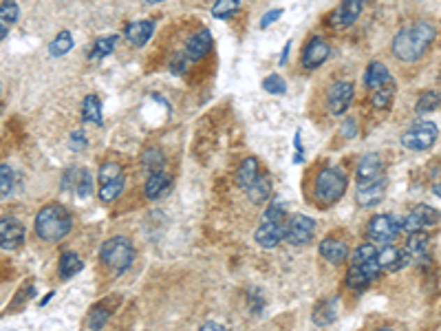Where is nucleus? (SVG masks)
I'll list each match as a JSON object with an SVG mask.
<instances>
[{"label":"nucleus","mask_w":441,"mask_h":331,"mask_svg":"<svg viewBox=\"0 0 441 331\" xmlns=\"http://www.w3.org/2000/svg\"><path fill=\"white\" fill-rule=\"evenodd\" d=\"M433 40H435V27L431 22L408 24L393 38V53L402 62H415L431 49Z\"/></svg>","instance_id":"f257e3e1"},{"label":"nucleus","mask_w":441,"mask_h":331,"mask_svg":"<svg viewBox=\"0 0 441 331\" xmlns=\"http://www.w3.org/2000/svg\"><path fill=\"white\" fill-rule=\"evenodd\" d=\"M33 228H36V234L43 241L58 243V241H62L66 237L68 232H71L73 216H71V212L64 208V205L51 203V205H45V208L36 214Z\"/></svg>","instance_id":"f03ea898"},{"label":"nucleus","mask_w":441,"mask_h":331,"mask_svg":"<svg viewBox=\"0 0 441 331\" xmlns=\"http://www.w3.org/2000/svg\"><path fill=\"white\" fill-rule=\"evenodd\" d=\"M287 208L283 199H274L269 203V208L263 214V221L254 234V239L260 247L265 250H274L285 237H287Z\"/></svg>","instance_id":"7ed1b4c3"},{"label":"nucleus","mask_w":441,"mask_h":331,"mask_svg":"<svg viewBox=\"0 0 441 331\" xmlns=\"http://www.w3.org/2000/svg\"><path fill=\"white\" fill-rule=\"evenodd\" d=\"M344 192H347V175H344L340 168H336V166L322 168L320 175L315 177L313 197L322 205H334L336 201H340L344 197Z\"/></svg>","instance_id":"20e7f679"},{"label":"nucleus","mask_w":441,"mask_h":331,"mask_svg":"<svg viewBox=\"0 0 441 331\" xmlns=\"http://www.w3.org/2000/svg\"><path fill=\"white\" fill-rule=\"evenodd\" d=\"M100 258L108 270H113L115 274H124L135 260V247L126 237H113L102 243Z\"/></svg>","instance_id":"39448f33"},{"label":"nucleus","mask_w":441,"mask_h":331,"mask_svg":"<svg viewBox=\"0 0 441 331\" xmlns=\"http://www.w3.org/2000/svg\"><path fill=\"white\" fill-rule=\"evenodd\" d=\"M437 137H439V128L433 122H417L402 135V144L404 148L412 150V153H421V150L433 148Z\"/></svg>","instance_id":"423d86ee"},{"label":"nucleus","mask_w":441,"mask_h":331,"mask_svg":"<svg viewBox=\"0 0 441 331\" xmlns=\"http://www.w3.org/2000/svg\"><path fill=\"white\" fill-rule=\"evenodd\" d=\"M402 221L395 219L393 214H378L368 221V228H366V234L368 239L373 243H380V245H391L397 234L402 232Z\"/></svg>","instance_id":"0eeeda50"},{"label":"nucleus","mask_w":441,"mask_h":331,"mask_svg":"<svg viewBox=\"0 0 441 331\" xmlns=\"http://www.w3.org/2000/svg\"><path fill=\"white\" fill-rule=\"evenodd\" d=\"M439 219H441L439 210H435V208H431V205L421 203V205H415V208H412V210L402 219V228H404V232H408V234L426 232V230L435 228V226L439 223Z\"/></svg>","instance_id":"6e6552de"},{"label":"nucleus","mask_w":441,"mask_h":331,"mask_svg":"<svg viewBox=\"0 0 441 331\" xmlns=\"http://www.w3.org/2000/svg\"><path fill=\"white\" fill-rule=\"evenodd\" d=\"M353 84L351 82H336L334 87L329 89L327 93V104H329V110H331V115H344L349 110L351 102H353Z\"/></svg>","instance_id":"1a4fd4ad"},{"label":"nucleus","mask_w":441,"mask_h":331,"mask_svg":"<svg viewBox=\"0 0 441 331\" xmlns=\"http://www.w3.org/2000/svg\"><path fill=\"white\" fill-rule=\"evenodd\" d=\"M315 221L305 214H294L287 223V241L292 245H305L313 239Z\"/></svg>","instance_id":"9d476101"},{"label":"nucleus","mask_w":441,"mask_h":331,"mask_svg":"<svg viewBox=\"0 0 441 331\" xmlns=\"http://www.w3.org/2000/svg\"><path fill=\"white\" fill-rule=\"evenodd\" d=\"M22 241H24V228L20 221L13 216L0 219V247H3V252L18 250Z\"/></svg>","instance_id":"9b49d317"},{"label":"nucleus","mask_w":441,"mask_h":331,"mask_svg":"<svg viewBox=\"0 0 441 331\" xmlns=\"http://www.w3.org/2000/svg\"><path fill=\"white\" fill-rule=\"evenodd\" d=\"M382 172H384V161L380 155L375 153H368L360 159V163H357V170H355V179H357V188H364L368 184L378 182V179H382Z\"/></svg>","instance_id":"f8f14e48"},{"label":"nucleus","mask_w":441,"mask_h":331,"mask_svg":"<svg viewBox=\"0 0 441 331\" xmlns=\"http://www.w3.org/2000/svg\"><path fill=\"white\" fill-rule=\"evenodd\" d=\"M410 254L404 247H397V245H382V250L378 252V263L382 267V272H399L404 270L410 263Z\"/></svg>","instance_id":"ddd939ff"},{"label":"nucleus","mask_w":441,"mask_h":331,"mask_svg":"<svg viewBox=\"0 0 441 331\" xmlns=\"http://www.w3.org/2000/svg\"><path fill=\"white\" fill-rule=\"evenodd\" d=\"M366 0H342L336 7V11L331 13V24L334 27H351L364 9Z\"/></svg>","instance_id":"4468645a"},{"label":"nucleus","mask_w":441,"mask_h":331,"mask_svg":"<svg viewBox=\"0 0 441 331\" xmlns=\"http://www.w3.org/2000/svg\"><path fill=\"white\" fill-rule=\"evenodd\" d=\"M327 58H329V43L322 36H315L307 43L305 51H302V66L311 71V68H318Z\"/></svg>","instance_id":"2eb2a0df"},{"label":"nucleus","mask_w":441,"mask_h":331,"mask_svg":"<svg viewBox=\"0 0 441 331\" xmlns=\"http://www.w3.org/2000/svg\"><path fill=\"white\" fill-rule=\"evenodd\" d=\"M380 272H382L380 263L378 265H371V267L351 265L349 272H347V287L349 289H355V292H362V289H366L371 283L378 279Z\"/></svg>","instance_id":"dca6fc26"},{"label":"nucleus","mask_w":441,"mask_h":331,"mask_svg":"<svg viewBox=\"0 0 441 331\" xmlns=\"http://www.w3.org/2000/svg\"><path fill=\"white\" fill-rule=\"evenodd\" d=\"M210 49H212V36H210L208 29L197 31L195 36H190L188 43H186V55H188L192 62L203 60L205 55H208Z\"/></svg>","instance_id":"f3484780"},{"label":"nucleus","mask_w":441,"mask_h":331,"mask_svg":"<svg viewBox=\"0 0 441 331\" xmlns=\"http://www.w3.org/2000/svg\"><path fill=\"white\" fill-rule=\"evenodd\" d=\"M318 252L324 260H329L331 265H342L344 260L351 256L349 245L340 239H324L318 247Z\"/></svg>","instance_id":"a211bd4d"},{"label":"nucleus","mask_w":441,"mask_h":331,"mask_svg":"<svg viewBox=\"0 0 441 331\" xmlns=\"http://www.w3.org/2000/svg\"><path fill=\"white\" fill-rule=\"evenodd\" d=\"M391 82H393V78H391L389 68H386L384 62L375 60V62H371L366 66V73H364V84H366V89L378 91V89L386 87V84H391Z\"/></svg>","instance_id":"6ab92c4d"},{"label":"nucleus","mask_w":441,"mask_h":331,"mask_svg":"<svg viewBox=\"0 0 441 331\" xmlns=\"http://www.w3.org/2000/svg\"><path fill=\"white\" fill-rule=\"evenodd\" d=\"M155 31V22L153 20H137V22H130L126 27V40L133 45V47H144L150 36H153Z\"/></svg>","instance_id":"aec40b11"},{"label":"nucleus","mask_w":441,"mask_h":331,"mask_svg":"<svg viewBox=\"0 0 441 331\" xmlns=\"http://www.w3.org/2000/svg\"><path fill=\"white\" fill-rule=\"evenodd\" d=\"M384 192H386V179L382 177V179H378V182L368 184L364 188H357L355 199H357V203L362 205V208H371V205H375V203L382 201Z\"/></svg>","instance_id":"412c9836"},{"label":"nucleus","mask_w":441,"mask_h":331,"mask_svg":"<svg viewBox=\"0 0 441 331\" xmlns=\"http://www.w3.org/2000/svg\"><path fill=\"white\" fill-rule=\"evenodd\" d=\"M168 188H170V177L161 170V172L148 175L144 192H146V197H148L150 201H155V199H159L161 195H165V190H168Z\"/></svg>","instance_id":"4be33fe9"},{"label":"nucleus","mask_w":441,"mask_h":331,"mask_svg":"<svg viewBox=\"0 0 441 331\" xmlns=\"http://www.w3.org/2000/svg\"><path fill=\"white\" fill-rule=\"evenodd\" d=\"M351 265H357V267L378 265V247L373 243L357 245L355 250H353V254H351Z\"/></svg>","instance_id":"5701e85b"},{"label":"nucleus","mask_w":441,"mask_h":331,"mask_svg":"<svg viewBox=\"0 0 441 331\" xmlns=\"http://www.w3.org/2000/svg\"><path fill=\"white\" fill-rule=\"evenodd\" d=\"M245 192H247V197H250L252 203H256V205L265 203L269 199V195H271V182H269V177L267 175H260Z\"/></svg>","instance_id":"b1692460"},{"label":"nucleus","mask_w":441,"mask_h":331,"mask_svg":"<svg viewBox=\"0 0 441 331\" xmlns=\"http://www.w3.org/2000/svg\"><path fill=\"white\" fill-rule=\"evenodd\" d=\"M260 175H258V161L254 159V157H247L241 166H239V172H237V184L243 188V190H247L250 188L256 179H258Z\"/></svg>","instance_id":"393cba45"},{"label":"nucleus","mask_w":441,"mask_h":331,"mask_svg":"<svg viewBox=\"0 0 441 331\" xmlns=\"http://www.w3.org/2000/svg\"><path fill=\"white\" fill-rule=\"evenodd\" d=\"M82 267H84V263H82V258L75 252H64L60 256V279L62 281L73 279L77 272H82Z\"/></svg>","instance_id":"a878e982"},{"label":"nucleus","mask_w":441,"mask_h":331,"mask_svg":"<svg viewBox=\"0 0 441 331\" xmlns=\"http://www.w3.org/2000/svg\"><path fill=\"white\" fill-rule=\"evenodd\" d=\"M338 300H324L320 302L318 307H315L313 311V323L318 325V327H327L336 321V316H338Z\"/></svg>","instance_id":"bb28decb"},{"label":"nucleus","mask_w":441,"mask_h":331,"mask_svg":"<svg viewBox=\"0 0 441 331\" xmlns=\"http://www.w3.org/2000/svg\"><path fill=\"white\" fill-rule=\"evenodd\" d=\"M82 119L91 124H102V102L98 95H87L82 102Z\"/></svg>","instance_id":"cd10ccee"},{"label":"nucleus","mask_w":441,"mask_h":331,"mask_svg":"<svg viewBox=\"0 0 441 331\" xmlns=\"http://www.w3.org/2000/svg\"><path fill=\"white\" fill-rule=\"evenodd\" d=\"M115 45H117V36H102L95 40L93 45V51L89 53V60L91 62H98L102 58H106V55H110L115 51Z\"/></svg>","instance_id":"c85d7f7f"},{"label":"nucleus","mask_w":441,"mask_h":331,"mask_svg":"<svg viewBox=\"0 0 441 331\" xmlns=\"http://www.w3.org/2000/svg\"><path fill=\"white\" fill-rule=\"evenodd\" d=\"M142 166H144V170L148 175L161 172L163 166H165V157H163V153L159 148H148V150H144V155H142Z\"/></svg>","instance_id":"c756f323"},{"label":"nucleus","mask_w":441,"mask_h":331,"mask_svg":"<svg viewBox=\"0 0 441 331\" xmlns=\"http://www.w3.org/2000/svg\"><path fill=\"white\" fill-rule=\"evenodd\" d=\"M110 316H113V309L106 307V302H100V305H95L93 311L89 314V329L91 331H100L110 321Z\"/></svg>","instance_id":"7c9ffc66"},{"label":"nucleus","mask_w":441,"mask_h":331,"mask_svg":"<svg viewBox=\"0 0 441 331\" xmlns=\"http://www.w3.org/2000/svg\"><path fill=\"white\" fill-rule=\"evenodd\" d=\"M428 245H431L428 234H426V232H415V234H410V237H408L406 250H408L410 256L417 258V256H424L426 252H428Z\"/></svg>","instance_id":"2f4dec72"},{"label":"nucleus","mask_w":441,"mask_h":331,"mask_svg":"<svg viewBox=\"0 0 441 331\" xmlns=\"http://www.w3.org/2000/svg\"><path fill=\"white\" fill-rule=\"evenodd\" d=\"M71 49H73V36L68 31H60L58 36H55L53 43H51L49 53L53 55V58H62V55H66Z\"/></svg>","instance_id":"473e14b6"},{"label":"nucleus","mask_w":441,"mask_h":331,"mask_svg":"<svg viewBox=\"0 0 441 331\" xmlns=\"http://www.w3.org/2000/svg\"><path fill=\"white\" fill-rule=\"evenodd\" d=\"M239 7H241V0H214L212 16L218 20H227L239 11Z\"/></svg>","instance_id":"72a5a7b5"},{"label":"nucleus","mask_w":441,"mask_h":331,"mask_svg":"<svg viewBox=\"0 0 441 331\" xmlns=\"http://www.w3.org/2000/svg\"><path fill=\"white\" fill-rule=\"evenodd\" d=\"M395 91H397V87L393 84H386V87H382V89H378L375 93H373V106L375 108H380V110H384V108H389L391 106V102H393V95H395Z\"/></svg>","instance_id":"f704fd0d"},{"label":"nucleus","mask_w":441,"mask_h":331,"mask_svg":"<svg viewBox=\"0 0 441 331\" xmlns=\"http://www.w3.org/2000/svg\"><path fill=\"white\" fill-rule=\"evenodd\" d=\"M124 172H121V166L115 163V161H106L100 172H98V179H100V186L104 184H110V182H117V179H121Z\"/></svg>","instance_id":"c9c22d12"},{"label":"nucleus","mask_w":441,"mask_h":331,"mask_svg":"<svg viewBox=\"0 0 441 331\" xmlns=\"http://www.w3.org/2000/svg\"><path fill=\"white\" fill-rule=\"evenodd\" d=\"M439 104H441V98H439V93H435V91H426L421 98L417 100V104H415V110L417 113H433L435 108H439Z\"/></svg>","instance_id":"e433bc0d"},{"label":"nucleus","mask_w":441,"mask_h":331,"mask_svg":"<svg viewBox=\"0 0 441 331\" xmlns=\"http://www.w3.org/2000/svg\"><path fill=\"white\" fill-rule=\"evenodd\" d=\"M121 190H124V177L117 179V182H110V184L100 186V199L104 203H110V201H115L121 195Z\"/></svg>","instance_id":"4c0bfd02"},{"label":"nucleus","mask_w":441,"mask_h":331,"mask_svg":"<svg viewBox=\"0 0 441 331\" xmlns=\"http://www.w3.org/2000/svg\"><path fill=\"white\" fill-rule=\"evenodd\" d=\"M11 188H13V172H11V166H9V163H3V166H0V197H3V201L9 199Z\"/></svg>","instance_id":"58836bf2"},{"label":"nucleus","mask_w":441,"mask_h":331,"mask_svg":"<svg viewBox=\"0 0 441 331\" xmlns=\"http://www.w3.org/2000/svg\"><path fill=\"white\" fill-rule=\"evenodd\" d=\"M20 16V9L16 5V0H3V7H0V24H13Z\"/></svg>","instance_id":"ea45409f"},{"label":"nucleus","mask_w":441,"mask_h":331,"mask_svg":"<svg viewBox=\"0 0 441 331\" xmlns=\"http://www.w3.org/2000/svg\"><path fill=\"white\" fill-rule=\"evenodd\" d=\"M263 89L271 95H285L287 93V84H285V80L281 75H267L263 80Z\"/></svg>","instance_id":"a19ab883"},{"label":"nucleus","mask_w":441,"mask_h":331,"mask_svg":"<svg viewBox=\"0 0 441 331\" xmlns=\"http://www.w3.org/2000/svg\"><path fill=\"white\" fill-rule=\"evenodd\" d=\"M283 16V9H271V11H267L263 18H260V29H267V27L271 24V22H276Z\"/></svg>","instance_id":"79ce46f5"},{"label":"nucleus","mask_w":441,"mask_h":331,"mask_svg":"<svg viewBox=\"0 0 441 331\" xmlns=\"http://www.w3.org/2000/svg\"><path fill=\"white\" fill-rule=\"evenodd\" d=\"M355 133H357V124H355V119H351V117H347L344 119V124H342V135L344 137H355Z\"/></svg>","instance_id":"37998d69"},{"label":"nucleus","mask_w":441,"mask_h":331,"mask_svg":"<svg viewBox=\"0 0 441 331\" xmlns=\"http://www.w3.org/2000/svg\"><path fill=\"white\" fill-rule=\"evenodd\" d=\"M87 146V137H84V133L82 131H75L73 135H71V148L73 150H82Z\"/></svg>","instance_id":"c03bdc74"},{"label":"nucleus","mask_w":441,"mask_h":331,"mask_svg":"<svg viewBox=\"0 0 441 331\" xmlns=\"http://www.w3.org/2000/svg\"><path fill=\"white\" fill-rule=\"evenodd\" d=\"M184 58H186V55H184V53H179L177 58L172 60V66H170V68H172V73H181V68L186 66V60H184Z\"/></svg>","instance_id":"a18cd8bd"},{"label":"nucleus","mask_w":441,"mask_h":331,"mask_svg":"<svg viewBox=\"0 0 441 331\" xmlns=\"http://www.w3.org/2000/svg\"><path fill=\"white\" fill-rule=\"evenodd\" d=\"M199 331H225V327H223V325H218V323H214V321H208V323H203V325H201Z\"/></svg>","instance_id":"49530a36"},{"label":"nucleus","mask_w":441,"mask_h":331,"mask_svg":"<svg viewBox=\"0 0 441 331\" xmlns=\"http://www.w3.org/2000/svg\"><path fill=\"white\" fill-rule=\"evenodd\" d=\"M289 49H292V40H289V43L285 45V49H283V55H281V64H287V55H289Z\"/></svg>","instance_id":"de8ad7c7"},{"label":"nucleus","mask_w":441,"mask_h":331,"mask_svg":"<svg viewBox=\"0 0 441 331\" xmlns=\"http://www.w3.org/2000/svg\"><path fill=\"white\" fill-rule=\"evenodd\" d=\"M433 192H435V195H437V197H441V179H439V182H437V184L433 186Z\"/></svg>","instance_id":"09e8293b"},{"label":"nucleus","mask_w":441,"mask_h":331,"mask_svg":"<svg viewBox=\"0 0 441 331\" xmlns=\"http://www.w3.org/2000/svg\"><path fill=\"white\" fill-rule=\"evenodd\" d=\"M51 298H53V294H47V296H45L43 300H40V305H43V307H45V305H47V302H49Z\"/></svg>","instance_id":"8fccbe9b"},{"label":"nucleus","mask_w":441,"mask_h":331,"mask_svg":"<svg viewBox=\"0 0 441 331\" xmlns=\"http://www.w3.org/2000/svg\"><path fill=\"white\" fill-rule=\"evenodd\" d=\"M148 5H157V3H163V0H146Z\"/></svg>","instance_id":"3c124183"},{"label":"nucleus","mask_w":441,"mask_h":331,"mask_svg":"<svg viewBox=\"0 0 441 331\" xmlns=\"http://www.w3.org/2000/svg\"><path fill=\"white\" fill-rule=\"evenodd\" d=\"M380 331H395V329H391V327H382Z\"/></svg>","instance_id":"603ef678"}]
</instances>
